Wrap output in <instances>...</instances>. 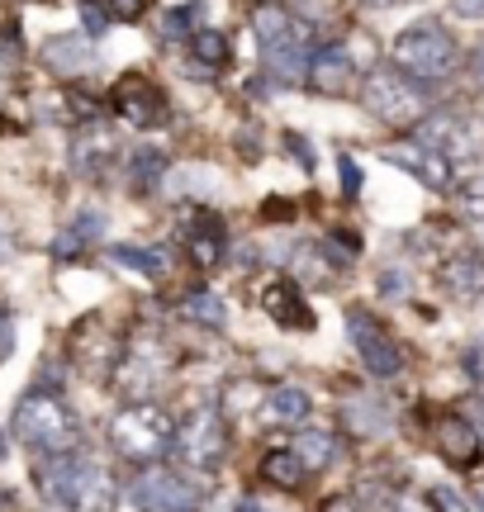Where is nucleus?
I'll return each mask as SVG.
<instances>
[{"mask_svg":"<svg viewBox=\"0 0 484 512\" xmlns=\"http://www.w3.org/2000/svg\"><path fill=\"white\" fill-rule=\"evenodd\" d=\"M38 494L67 512H110L114 508V479L86 456H67L57 451L34 470Z\"/></svg>","mask_w":484,"mask_h":512,"instance_id":"nucleus-1","label":"nucleus"},{"mask_svg":"<svg viewBox=\"0 0 484 512\" xmlns=\"http://www.w3.org/2000/svg\"><path fill=\"white\" fill-rule=\"evenodd\" d=\"M394 67L413 81H447L456 67H461V43L451 38L447 24H437V19H418L409 24L404 34L394 38Z\"/></svg>","mask_w":484,"mask_h":512,"instance_id":"nucleus-2","label":"nucleus"},{"mask_svg":"<svg viewBox=\"0 0 484 512\" xmlns=\"http://www.w3.org/2000/svg\"><path fill=\"white\" fill-rule=\"evenodd\" d=\"M15 437L29 451L57 456V451H72L76 446V413L57 394H24L15 408Z\"/></svg>","mask_w":484,"mask_h":512,"instance_id":"nucleus-3","label":"nucleus"},{"mask_svg":"<svg viewBox=\"0 0 484 512\" xmlns=\"http://www.w3.org/2000/svg\"><path fill=\"white\" fill-rule=\"evenodd\" d=\"M110 441L119 456L148 465V460L167 456V446L176 441V422L157 403H129V408H119L110 418Z\"/></svg>","mask_w":484,"mask_h":512,"instance_id":"nucleus-4","label":"nucleus"},{"mask_svg":"<svg viewBox=\"0 0 484 512\" xmlns=\"http://www.w3.org/2000/svg\"><path fill=\"white\" fill-rule=\"evenodd\" d=\"M361 100H366V110H371L380 124H390V128H409L428 114L423 81L404 76L399 67H375V72L366 76V86H361Z\"/></svg>","mask_w":484,"mask_h":512,"instance_id":"nucleus-5","label":"nucleus"},{"mask_svg":"<svg viewBox=\"0 0 484 512\" xmlns=\"http://www.w3.org/2000/svg\"><path fill=\"white\" fill-rule=\"evenodd\" d=\"M418 143H428L432 152H442L451 166L456 162H480L484 157V114L470 110H437L418 119Z\"/></svg>","mask_w":484,"mask_h":512,"instance_id":"nucleus-6","label":"nucleus"},{"mask_svg":"<svg viewBox=\"0 0 484 512\" xmlns=\"http://www.w3.org/2000/svg\"><path fill=\"white\" fill-rule=\"evenodd\" d=\"M133 503L138 512H200L205 508V489L186 479L181 470H148V475H138L133 484Z\"/></svg>","mask_w":484,"mask_h":512,"instance_id":"nucleus-7","label":"nucleus"},{"mask_svg":"<svg viewBox=\"0 0 484 512\" xmlns=\"http://www.w3.org/2000/svg\"><path fill=\"white\" fill-rule=\"evenodd\" d=\"M176 441H181V460L186 465H195L200 475H209V470H219V460H224L228 451V422L219 408H200V413H190L186 427L176 432Z\"/></svg>","mask_w":484,"mask_h":512,"instance_id":"nucleus-8","label":"nucleus"},{"mask_svg":"<svg viewBox=\"0 0 484 512\" xmlns=\"http://www.w3.org/2000/svg\"><path fill=\"white\" fill-rule=\"evenodd\" d=\"M347 332H352L356 351H361V366L371 370L375 380H390V375H399V370H404V351L394 347V337L380 328L366 309L347 313Z\"/></svg>","mask_w":484,"mask_h":512,"instance_id":"nucleus-9","label":"nucleus"},{"mask_svg":"<svg viewBox=\"0 0 484 512\" xmlns=\"http://www.w3.org/2000/svg\"><path fill=\"white\" fill-rule=\"evenodd\" d=\"M114 114L133 128H167V119H171L167 95L157 91L148 76H124L114 86Z\"/></svg>","mask_w":484,"mask_h":512,"instance_id":"nucleus-10","label":"nucleus"},{"mask_svg":"<svg viewBox=\"0 0 484 512\" xmlns=\"http://www.w3.org/2000/svg\"><path fill=\"white\" fill-rule=\"evenodd\" d=\"M181 242H186V256L200 266V271H214L228 252V228L214 209H195L181 228Z\"/></svg>","mask_w":484,"mask_h":512,"instance_id":"nucleus-11","label":"nucleus"},{"mask_svg":"<svg viewBox=\"0 0 484 512\" xmlns=\"http://www.w3.org/2000/svg\"><path fill=\"white\" fill-rule=\"evenodd\" d=\"M261 309L290 332L314 328V313H309V304H304V290H299V280H290V275H276V280L261 285Z\"/></svg>","mask_w":484,"mask_h":512,"instance_id":"nucleus-12","label":"nucleus"},{"mask_svg":"<svg viewBox=\"0 0 484 512\" xmlns=\"http://www.w3.org/2000/svg\"><path fill=\"white\" fill-rule=\"evenodd\" d=\"M309 86L318 95H342L347 86L356 81V57L352 48H342V43H328V48H314L309 53Z\"/></svg>","mask_w":484,"mask_h":512,"instance_id":"nucleus-13","label":"nucleus"},{"mask_svg":"<svg viewBox=\"0 0 484 512\" xmlns=\"http://www.w3.org/2000/svg\"><path fill=\"white\" fill-rule=\"evenodd\" d=\"M385 162H394L399 171H409V176H418L423 185H432V190H451V162L442 157V152H432L428 143H394L385 147Z\"/></svg>","mask_w":484,"mask_h":512,"instance_id":"nucleus-14","label":"nucleus"},{"mask_svg":"<svg viewBox=\"0 0 484 512\" xmlns=\"http://www.w3.org/2000/svg\"><path fill=\"white\" fill-rule=\"evenodd\" d=\"M432 446L456 470H475L480 465V427L470 418H442L432 427Z\"/></svg>","mask_w":484,"mask_h":512,"instance_id":"nucleus-15","label":"nucleus"},{"mask_svg":"<svg viewBox=\"0 0 484 512\" xmlns=\"http://www.w3.org/2000/svg\"><path fill=\"white\" fill-rule=\"evenodd\" d=\"M252 29H257L261 48H271V43H299V48H309V38H314V24L295 19V10H285L276 0H261L257 10H252Z\"/></svg>","mask_w":484,"mask_h":512,"instance_id":"nucleus-16","label":"nucleus"},{"mask_svg":"<svg viewBox=\"0 0 484 512\" xmlns=\"http://www.w3.org/2000/svg\"><path fill=\"white\" fill-rule=\"evenodd\" d=\"M442 290L451 294V299H461V304H480L484 299V256L475 252H456L442 261Z\"/></svg>","mask_w":484,"mask_h":512,"instance_id":"nucleus-17","label":"nucleus"},{"mask_svg":"<svg viewBox=\"0 0 484 512\" xmlns=\"http://www.w3.org/2000/svg\"><path fill=\"white\" fill-rule=\"evenodd\" d=\"M72 356L91 370V375H105V370H114V361L124 356V347H119V337H114L110 328H100V342H91V328L81 323V328L72 332Z\"/></svg>","mask_w":484,"mask_h":512,"instance_id":"nucleus-18","label":"nucleus"},{"mask_svg":"<svg viewBox=\"0 0 484 512\" xmlns=\"http://www.w3.org/2000/svg\"><path fill=\"white\" fill-rule=\"evenodd\" d=\"M38 57H43V67L57 76H76L91 67V43L86 38H48L43 48H38Z\"/></svg>","mask_w":484,"mask_h":512,"instance_id":"nucleus-19","label":"nucleus"},{"mask_svg":"<svg viewBox=\"0 0 484 512\" xmlns=\"http://www.w3.org/2000/svg\"><path fill=\"white\" fill-rule=\"evenodd\" d=\"M290 451L299 456V465H304V470H328V465H333V456H337V437L328 432V427H304Z\"/></svg>","mask_w":484,"mask_h":512,"instance_id":"nucleus-20","label":"nucleus"},{"mask_svg":"<svg viewBox=\"0 0 484 512\" xmlns=\"http://www.w3.org/2000/svg\"><path fill=\"white\" fill-rule=\"evenodd\" d=\"M105 162H114V143L105 138V133H86V138H76L72 166L86 176V181H100V176H105Z\"/></svg>","mask_w":484,"mask_h":512,"instance_id":"nucleus-21","label":"nucleus"},{"mask_svg":"<svg viewBox=\"0 0 484 512\" xmlns=\"http://www.w3.org/2000/svg\"><path fill=\"white\" fill-rule=\"evenodd\" d=\"M176 309H181V318H186V323H200V328H224V323H228L224 294H214V290H190Z\"/></svg>","mask_w":484,"mask_h":512,"instance_id":"nucleus-22","label":"nucleus"},{"mask_svg":"<svg viewBox=\"0 0 484 512\" xmlns=\"http://www.w3.org/2000/svg\"><path fill=\"white\" fill-rule=\"evenodd\" d=\"M190 57L205 67V72H224L228 62H233V48H228V38L219 29H195L190 34Z\"/></svg>","mask_w":484,"mask_h":512,"instance_id":"nucleus-23","label":"nucleus"},{"mask_svg":"<svg viewBox=\"0 0 484 512\" xmlns=\"http://www.w3.org/2000/svg\"><path fill=\"white\" fill-rule=\"evenodd\" d=\"M261 475L271 479L276 489H299L309 470L299 465V456H295V451H266V456H261Z\"/></svg>","mask_w":484,"mask_h":512,"instance_id":"nucleus-24","label":"nucleus"},{"mask_svg":"<svg viewBox=\"0 0 484 512\" xmlns=\"http://www.w3.org/2000/svg\"><path fill=\"white\" fill-rule=\"evenodd\" d=\"M124 366H129V375H133V389H138V384L143 380H157V375H162V370H167V356H162V347H157V342H148V347H129L124 351Z\"/></svg>","mask_w":484,"mask_h":512,"instance_id":"nucleus-25","label":"nucleus"},{"mask_svg":"<svg viewBox=\"0 0 484 512\" xmlns=\"http://www.w3.org/2000/svg\"><path fill=\"white\" fill-rule=\"evenodd\" d=\"M114 261H124V266H133V271H143V275H162L171 271V256L162 252V247H114Z\"/></svg>","mask_w":484,"mask_h":512,"instance_id":"nucleus-26","label":"nucleus"},{"mask_svg":"<svg viewBox=\"0 0 484 512\" xmlns=\"http://www.w3.org/2000/svg\"><path fill=\"white\" fill-rule=\"evenodd\" d=\"M266 413L280 422H299L309 418V394L304 389H295V384H280V389H271V399H266Z\"/></svg>","mask_w":484,"mask_h":512,"instance_id":"nucleus-27","label":"nucleus"},{"mask_svg":"<svg viewBox=\"0 0 484 512\" xmlns=\"http://www.w3.org/2000/svg\"><path fill=\"white\" fill-rule=\"evenodd\" d=\"M347 422H352V432H385V408L380 403H347Z\"/></svg>","mask_w":484,"mask_h":512,"instance_id":"nucleus-28","label":"nucleus"},{"mask_svg":"<svg viewBox=\"0 0 484 512\" xmlns=\"http://www.w3.org/2000/svg\"><path fill=\"white\" fill-rule=\"evenodd\" d=\"M162 171H167V157H162V152H157V147H143V152H133V181L143 185V181H157V176H162Z\"/></svg>","mask_w":484,"mask_h":512,"instance_id":"nucleus-29","label":"nucleus"},{"mask_svg":"<svg viewBox=\"0 0 484 512\" xmlns=\"http://www.w3.org/2000/svg\"><path fill=\"white\" fill-rule=\"evenodd\" d=\"M200 10H205L200 0H190V5H171L167 19H162V24H167V34H195V24H200Z\"/></svg>","mask_w":484,"mask_h":512,"instance_id":"nucleus-30","label":"nucleus"},{"mask_svg":"<svg viewBox=\"0 0 484 512\" xmlns=\"http://www.w3.org/2000/svg\"><path fill=\"white\" fill-rule=\"evenodd\" d=\"M105 228H110V223H105V214H100V209H81V214L72 219V233L81 242H95L100 233H105Z\"/></svg>","mask_w":484,"mask_h":512,"instance_id":"nucleus-31","label":"nucleus"},{"mask_svg":"<svg viewBox=\"0 0 484 512\" xmlns=\"http://www.w3.org/2000/svg\"><path fill=\"white\" fill-rule=\"evenodd\" d=\"M461 209H466L470 219H484V176L480 181L461 185Z\"/></svg>","mask_w":484,"mask_h":512,"instance_id":"nucleus-32","label":"nucleus"},{"mask_svg":"<svg viewBox=\"0 0 484 512\" xmlns=\"http://www.w3.org/2000/svg\"><path fill=\"white\" fill-rule=\"evenodd\" d=\"M337 171H342V195L356 200V195H361V166H356L352 157H337Z\"/></svg>","mask_w":484,"mask_h":512,"instance_id":"nucleus-33","label":"nucleus"},{"mask_svg":"<svg viewBox=\"0 0 484 512\" xmlns=\"http://www.w3.org/2000/svg\"><path fill=\"white\" fill-rule=\"evenodd\" d=\"M105 10H110L114 19H124V24H133V19H143L148 0H105Z\"/></svg>","mask_w":484,"mask_h":512,"instance_id":"nucleus-34","label":"nucleus"},{"mask_svg":"<svg viewBox=\"0 0 484 512\" xmlns=\"http://www.w3.org/2000/svg\"><path fill=\"white\" fill-rule=\"evenodd\" d=\"M285 147H290V157H299V166H304V171H314V147H309V138L285 133Z\"/></svg>","mask_w":484,"mask_h":512,"instance_id":"nucleus-35","label":"nucleus"},{"mask_svg":"<svg viewBox=\"0 0 484 512\" xmlns=\"http://www.w3.org/2000/svg\"><path fill=\"white\" fill-rule=\"evenodd\" d=\"M81 19H86V29H91V34H105V24H110L105 5H95V0H81Z\"/></svg>","mask_w":484,"mask_h":512,"instance_id":"nucleus-36","label":"nucleus"},{"mask_svg":"<svg viewBox=\"0 0 484 512\" xmlns=\"http://www.w3.org/2000/svg\"><path fill=\"white\" fill-rule=\"evenodd\" d=\"M432 498H437V512H475L456 489H432Z\"/></svg>","mask_w":484,"mask_h":512,"instance_id":"nucleus-37","label":"nucleus"},{"mask_svg":"<svg viewBox=\"0 0 484 512\" xmlns=\"http://www.w3.org/2000/svg\"><path fill=\"white\" fill-rule=\"evenodd\" d=\"M451 10L461 19H484V0H451Z\"/></svg>","mask_w":484,"mask_h":512,"instance_id":"nucleus-38","label":"nucleus"},{"mask_svg":"<svg viewBox=\"0 0 484 512\" xmlns=\"http://www.w3.org/2000/svg\"><path fill=\"white\" fill-rule=\"evenodd\" d=\"M81 247H86V242L76 238L72 228H67V233H57V256H76V252H81Z\"/></svg>","mask_w":484,"mask_h":512,"instance_id":"nucleus-39","label":"nucleus"},{"mask_svg":"<svg viewBox=\"0 0 484 512\" xmlns=\"http://www.w3.org/2000/svg\"><path fill=\"white\" fill-rule=\"evenodd\" d=\"M10 347H15V323H10V318L0 313V361L10 356Z\"/></svg>","mask_w":484,"mask_h":512,"instance_id":"nucleus-40","label":"nucleus"},{"mask_svg":"<svg viewBox=\"0 0 484 512\" xmlns=\"http://www.w3.org/2000/svg\"><path fill=\"white\" fill-rule=\"evenodd\" d=\"M323 512H361V503H356V498H328Z\"/></svg>","mask_w":484,"mask_h":512,"instance_id":"nucleus-41","label":"nucleus"},{"mask_svg":"<svg viewBox=\"0 0 484 512\" xmlns=\"http://www.w3.org/2000/svg\"><path fill=\"white\" fill-rule=\"evenodd\" d=\"M380 290H385V294H404V280H399V271H385Z\"/></svg>","mask_w":484,"mask_h":512,"instance_id":"nucleus-42","label":"nucleus"},{"mask_svg":"<svg viewBox=\"0 0 484 512\" xmlns=\"http://www.w3.org/2000/svg\"><path fill=\"white\" fill-rule=\"evenodd\" d=\"M470 422H475V427H480V432H484V394H480V399H475V403H470Z\"/></svg>","mask_w":484,"mask_h":512,"instance_id":"nucleus-43","label":"nucleus"},{"mask_svg":"<svg viewBox=\"0 0 484 512\" xmlns=\"http://www.w3.org/2000/svg\"><path fill=\"white\" fill-rule=\"evenodd\" d=\"M290 214H295L290 204H266V219H290Z\"/></svg>","mask_w":484,"mask_h":512,"instance_id":"nucleus-44","label":"nucleus"},{"mask_svg":"<svg viewBox=\"0 0 484 512\" xmlns=\"http://www.w3.org/2000/svg\"><path fill=\"white\" fill-rule=\"evenodd\" d=\"M475 76H480V81H484V43H480V48H475Z\"/></svg>","mask_w":484,"mask_h":512,"instance_id":"nucleus-45","label":"nucleus"},{"mask_svg":"<svg viewBox=\"0 0 484 512\" xmlns=\"http://www.w3.org/2000/svg\"><path fill=\"white\" fill-rule=\"evenodd\" d=\"M5 252H10V238H5V233H0V256H5Z\"/></svg>","mask_w":484,"mask_h":512,"instance_id":"nucleus-46","label":"nucleus"},{"mask_svg":"<svg viewBox=\"0 0 484 512\" xmlns=\"http://www.w3.org/2000/svg\"><path fill=\"white\" fill-rule=\"evenodd\" d=\"M366 5H390V0H366Z\"/></svg>","mask_w":484,"mask_h":512,"instance_id":"nucleus-47","label":"nucleus"},{"mask_svg":"<svg viewBox=\"0 0 484 512\" xmlns=\"http://www.w3.org/2000/svg\"><path fill=\"white\" fill-rule=\"evenodd\" d=\"M0 460H5V437H0Z\"/></svg>","mask_w":484,"mask_h":512,"instance_id":"nucleus-48","label":"nucleus"},{"mask_svg":"<svg viewBox=\"0 0 484 512\" xmlns=\"http://www.w3.org/2000/svg\"><path fill=\"white\" fill-rule=\"evenodd\" d=\"M242 512H257V508H252V503H242Z\"/></svg>","mask_w":484,"mask_h":512,"instance_id":"nucleus-49","label":"nucleus"},{"mask_svg":"<svg viewBox=\"0 0 484 512\" xmlns=\"http://www.w3.org/2000/svg\"><path fill=\"white\" fill-rule=\"evenodd\" d=\"M480 508H484V484H480Z\"/></svg>","mask_w":484,"mask_h":512,"instance_id":"nucleus-50","label":"nucleus"}]
</instances>
